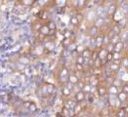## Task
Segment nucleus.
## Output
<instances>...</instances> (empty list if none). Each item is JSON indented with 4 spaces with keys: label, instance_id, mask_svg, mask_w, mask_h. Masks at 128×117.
I'll list each match as a JSON object with an SVG mask.
<instances>
[{
    "label": "nucleus",
    "instance_id": "f257e3e1",
    "mask_svg": "<svg viewBox=\"0 0 128 117\" xmlns=\"http://www.w3.org/2000/svg\"><path fill=\"white\" fill-rule=\"evenodd\" d=\"M85 13V21L87 23L91 24L93 23V21H95L97 17V14H96V11H95V8H92V9H86L84 11Z\"/></svg>",
    "mask_w": 128,
    "mask_h": 117
},
{
    "label": "nucleus",
    "instance_id": "f03ea898",
    "mask_svg": "<svg viewBox=\"0 0 128 117\" xmlns=\"http://www.w3.org/2000/svg\"><path fill=\"white\" fill-rule=\"evenodd\" d=\"M104 5H105L106 10H107V17L112 19L114 15L118 10V4L116 3H104Z\"/></svg>",
    "mask_w": 128,
    "mask_h": 117
},
{
    "label": "nucleus",
    "instance_id": "7ed1b4c3",
    "mask_svg": "<svg viewBox=\"0 0 128 117\" xmlns=\"http://www.w3.org/2000/svg\"><path fill=\"white\" fill-rule=\"evenodd\" d=\"M35 16H36V18H37L38 20L44 21V22L47 21L50 19V13H49L48 9H46V8H41V9H39V10L37 11V13L35 14Z\"/></svg>",
    "mask_w": 128,
    "mask_h": 117
},
{
    "label": "nucleus",
    "instance_id": "20e7f679",
    "mask_svg": "<svg viewBox=\"0 0 128 117\" xmlns=\"http://www.w3.org/2000/svg\"><path fill=\"white\" fill-rule=\"evenodd\" d=\"M100 33H101L100 28H98L93 23L88 25V28H87V31H86V35L88 37H96L97 35H99Z\"/></svg>",
    "mask_w": 128,
    "mask_h": 117
},
{
    "label": "nucleus",
    "instance_id": "39448f33",
    "mask_svg": "<svg viewBox=\"0 0 128 117\" xmlns=\"http://www.w3.org/2000/svg\"><path fill=\"white\" fill-rule=\"evenodd\" d=\"M97 94L99 98H105L108 96V86L105 82H101L97 86Z\"/></svg>",
    "mask_w": 128,
    "mask_h": 117
},
{
    "label": "nucleus",
    "instance_id": "423d86ee",
    "mask_svg": "<svg viewBox=\"0 0 128 117\" xmlns=\"http://www.w3.org/2000/svg\"><path fill=\"white\" fill-rule=\"evenodd\" d=\"M60 95L64 99H68V98L72 97L74 94H72V91L68 87H66V85H62L60 86Z\"/></svg>",
    "mask_w": 128,
    "mask_h": 117
},
{
    "label": "nucleus",
    "instance_id": "0eeeda50",
    "mask_svg": "<svg viewBox=\"0 0 128 117\" xmlns=\"http://www.w3.org/2000/svg\"><path fill=\"white\" fill-rule=\"evenodd\" d=\"M95 11H96V14L98 17H101V18H107V10H106V7L103 4H100V5H97L95 7Z\"/></svg>",
    "mask_w": 128,
    "mask_h": 117
},
{
    "label": "nucleus",
    "instance_id": "6e6552de",
    "mask_svg": "<svg viewBox=\"0 0 128 117\" xmlns=\"http://www.w3.org/2000/svg\"><path fill=\"white\" fill-rule=\"evenodd\" d=\"M76 101L74 99V97H70V98H68V99H64V102H63V107H66L68 109H74V107L76 105Z\"/></svg>",
    "mask_w": 128,
    "mask_h": 117
},
{
    "label": "nucleus",
    "instance_id": "1a4fd4ad",
    "mask_svg": "<svg viewBox=\"0 0 128 117\" xmlns=\"http://www.w3.org/2000/svg\"><path fill=\"white\" fill-rule=\"evenodd\" d=\"M86 96H87V94L84 93L82 90H79V91L75 92V93H74V95H72L74 99L76 101V103H82V102H84L86 100Z\"/></svg>",
    "mask_w": 128,
    "mask_h": 117
},
{
    "label": "nucleus",
    "instance_id": "9d476101",
    "mask_svg": "<svg viewBox=\"0 0 128 117\" xmlns=\"http://www.w3.org/2000/svg\"><path fill=\"white\" fill-rule=\"evenodd\" d=\"M108 51L107 49L105 48V47H102L101 49H99L98 50V57L103 61V64H104V66L108 64L107 61H106V59H107V56H108Z\"/></svg>",
    "mask_w": 128,
    "mask_h": 117
},
{
    "label": "nucleus",
    "instance_id": "9b49d317",
    "mask_svg": "<svg viewBox=\"0 0 128 117\" xmlns=\"http://www.w3.org/2000/svg\"><path fill=\"white\" fill-rule=\"evenodd\" d=\"M79 80H80V77L78 76V74L75 72L74 70H70V73L68 75V81L70 83H72L74 85H75V84L78 83Z\"/></svg>",
    "mask_w": 128,
    "mask_h": 117
},
{
    "label": "nucleus",
    "instance_id": "f8f14e48",
    "mask_svg": "<svg viewBox=\"0 0 128 117\" xmlns=\"http://www.w3.org/2000/svg\"><path fill=\"white\" fill-rule=\"evenodd\" d=\"M93 24L94 25H96L98 28H102V27H104L106 24H107V22H106V18H101V17H97L96 19H95V21H93Z\"/></svg>",
    "mask_w": 128,
    "mask_h": 117
},
{
    "label": "nucleus",
    "instance_id": "ddd939ff",
    "mask_svg": "<svg viewBox=\"0 0 128 117\" xmlns=\"http://www.w3.org/2000/svg\"><path fill=\"white\" fill-rule=\"evenodd\" d=\"M95 40H96L97 50H99L102 47H104V34L103 33H100L99 35H97L96 37H95Z\"/></svg>",
    "mask_w": 128,
    "mask_h": 117
},
{
    "label": "nucleus",
    "instance_id": "4468645a",
    "mask_svg": "<svg viewBox=\"0 0 128 117\" xmlns=\"http://www.w3.org/2000/svg\"><path fill=\"white\" fill-rule=\"evenodd\" d=\"M120 91V88L118 86L114 84H110L108 85V94H112V95H118Z\"/></svg>",
    "mask_w": 128,
    "mask_h": 117
},
{
    "label": "nucleus",
    "instance_id": "2eb2a0df",
    "mask_svg": "<svg viewBox=\"0 0 128 117\" xmlns=\"http://www.w3.org/2000/svg\"><path fill=\"white\" fill-rule=\"evenodd\" d=\"M68 23L70 24V25H72L75 28H77L79 26V24H80V21L77 20V18L75 17L74 15H70V18H68Z\"/></svg>",
    "mask_w": 128,
    "mask_h": 117
},
{
    "label": "nucleus",
    "instance_id": "dca6fc26",
    "mask_svg": "<svg viewBox=\"0 0 128 117\" xmlns=\"http://www.w3.org/2000/svg\"><path fill=\"white\" fill-rule=\"evenodd\" d=\"M118 100L120 101V103H121V107H123V105L126 104V102L128 101V95L126 93L122 92L121 90L119 91V93L118 94Z\"/></svg>",
    "mask_w": 128,
    "mask_h": 117
},
{
    "label": "nucleus",
    "instance_id": "f3484780",
    "mask_svg": "<svg viewBox=\"0 0 128 117\" xmlns=\"http://www.w3.org/2000/svg\"><path fill=\"white\" fill-rule=\"evenodd\" d=\"M70 0H54V5L57 8H66Z\"/></svg>",
    "mask_w": 128,
    "mask_h": 117
},
{
    "label": "nucleus",
    "instance_id": "a211bd4d",
    "mask_svg": "<svg viewBox=\"0 0 128 117\" xmlns=\"http://www.w3.org/2000/svg\"><path fill=\"white\" fill-rule=\"evenodd\" d=\"M125 48H126L125 43H124V41H122V40H120V41H118V43L114 44V51H116V52H122L123 53V51L125 50Z\"/></svg>",
    "mask_w": 128,
    "mask_h": 117
},
{
    "label": "nucleus",
    "instance_id": "6ab92c4d",
    "mask_svg": "<svg viewBox=\"0 0 128 117\" xmlns=\"http://www.w3.org/2000/svg\"><path fill=\"white\" fill-rule=\"evenodd\" d=\"M26 66L28 65H26V64H22L20 62H15V71H17V72H24V70H26Z\"/></svg>",
    "mask_w": 128,
    "mask_h": 117
},
{
    "label": "nucleus",
    "instance_id": "aec40b11",
    "mask_svg": "<svg viewBox=\"0 0 128 117\" xmlns=\"http://www.w3.org/2000/svg\"><path fill=\"white\" fill-rule=\"evenodd\" d=\"M114 115H116V116H118V117H125V116H127L128 114H127V112L125 111L124 107H120L116 109V111H114Z\"/></svg>",
    "mask_w": 128,
    "mask_h": 117
},
{
    "label": "nucleus",
    "instance_id": "412c9836",
    "mask_svg": "<svg viewBox=\"0 0 128 117\" xmlns=\"http://www.w3.org/2000/svg\"><path fill=\"white\" fill-rule=\"evenodd\" d=\"M28 110L30 112V114H35L38 110H39V107H38V106H37V104L35 103V102H33L32 101V104H30V106L28 107Z\"/></svg>",
    "mask_w": 128,
    "mask_h": 117
},
{
    "label": "nucleus",
    "instance_id": "4be33fe9",
    "mask_svg": "<svg viewBox=\"0 0 128 117\" xmlns=\"http://www.w3.org/2000/svg\"><path fill=\"white\" fill-rule=\"evenodd\" d=\"M92 52H93V50H92L90 47H85V49L80 53V55H81V56H83L85 59H91Z\"/></svg>",
    "mask_w": 128,
    "mask_h": 117
},
{
    "label": "nucleus",
    "instance_id": "5701e85b",
    "mask_svg": "<svg viewBox=\"0 0 128 117\" xmlns=\"http://www.w3.org/2000/svg\"><path fill=\"white\" fill-rule=\"evenodd\" d=\"M116 23H118V25L121 29H124V28H126V26L128 24V19L126 17H123L122 19H120L118 21H116Z\"/></svg>",
    "mask_w": 128,
    "mask_h": 117
},
{
    "label": "nucleus",
    "instance_id": "b1692460",
    "mask_svg": "<svg viewBox=\"0 0 128 117\" xmlns=\"http://www.w3.org/2000/svg\"><path fill=\"white\" fill-rule=\"evenodd\" d=\"M47 23V25L49 26L50 30H58V22L54 20H48L47 21H45Z\"/></svg>",
    "mask_w": 128,
    "mask_h": 117
},
{
    "label": "nucleus",
    "instance_id": "393cba45",
    "mask_svg": "<svg viewBox=\"0 0 128 117\" xmlns=\"http://www.w3.org/2000/svg\"><path fill=\"white\" fill-rule=\"evenodd\" d=\"M110 31L112 32V34H120L121 28L118 26L116 22H114V23L110 25Z\"/></svg>",
    "mask_w": 128,
    "mask_h": 117
},
{
    "label": "nucleus",
    "instance_id": "a878e982",
    "mask_svg": "<svg viewBox=\"0 0 128 117\" xmlns=\"http://www.w3.org/2000/svg\"><path fill=\"white\" fill-rule=\"evenodd\" d=\"M41 34L43 35H45V36H49V32H50V28H49V26L47 25V23L46 22H44L42 24V26H41V28L39 29V31Z\"/></svg>",
    "mask_w": 128,
    "mask_h": 117
},
{
    "label": "nucleus",
    "instance_id": "bb28decb",
    "mask_svg": "<svg viewBox=\"0 0 128 117\" xmlns=\"http://www.w3.org/2000/svg\"><path fill=\"white\" fill-rule=\"evenodd\" d=\"M87 59H85L83 56H81L80 54L76 57L74 59V63H77V64H85Z\"/></svg>",
    "mask_w": 128,
    "mask_h": 117
},
{
    "label": "nucleus",
    "instance_id": "cd10ccee",
    "mask_svg": "<svg viewBox=\"0 0 128 117\" xmlns=\"http://www.w3.org/2000/svg\"><path fill=\"white\" fill-rule=\"evenodd\" d=\"M92 87L93 86L91 85V84H89L88 82H86L84 86H83V88H82V91L86 93V94H90L91 93V91H92Z\"/></svg>",
    "mask_w": 128,
    "mask_h": 117
},
{
    "label": "nucleus",
    "instance_id": "c85d7f7f",
    "mask_svg": "<svg viewBox=\"0 0 128 117\" xmlns=\"http://www.w3.org/2000/svg\"><path fill=\"white\" fill-rule=\"evenodd\" d=\"M34 2H35V0H22L21 4L24 7H32Z\"/></svg>",
    "mask_w": 128,
    "mask_h": 117
},
{
    "label": "nucleus",
    "instance_id": "c756f323",
    "mask_svg": "<svg viewBox=\"0 0 128 117\" xmlns=\"http://www.w3.org/2000/svg\"><path fill=\"white\" fill-rule=\"evenodd\" d=\"M120 39L122 40V41H125L126 39L128 38V30L126 28H124V29H121V32H120Z\"/></svg>",
    "mask_w": 128,
    "mask_h": 117
},
{
    "label": "nucleus",
    "instance_id": "7c9ffc66",
    "mask_svg": "<svg viewBox=\"0 0 128 117\" xmlns=\"http://www.w3.org/2000/svg\"><path fill=\"white\" fill-rule=\"evenodd\" d=\"M123 58L122 56V52H116V51H114V60H121ZM112 60V61H114Z\"/></svg>",
    "mask_w": 128,
    "mask_h": 117
},
{
    "label": "nucleus",
    "instance_id": "2f4dec72",
    "mask_svg": "<svg viewBox=\"0 0 128 117\" xmlns=\"http://www.w3.org/2000/svg\"><path fill=\"white\" fill-rule=\"evenodd\" d=\"M121 66H123L125 68H128V57L123 56V58L121 59Z\"/></svg>",
    "mask_w": 128,
    "mask_h": 117
},
{
    "label": "nucleus",
    "instance_id": "473e14b6",
    "mask_svg": "<svg viewBox=\"0 0 128 117\" xmlns=\"http://www.w3.org/2000/svg\"><path fill=\"white\" fill-rule=\"evenodd\" d=\"M105 48L107 49L108 52H114V44H112V42H110L105 46Z\"/></svg>",
    "mask_w": 128,
    "mask_h": 117
},
{
    "label": "nucleus",
    "instance_id": "72a5a7b5",
    "mask_svg": "<svg viewBox=\"0 0 128 117\" xmlns=\"http://www.w3.org/2000/svg\"><path fill=\"white\" fill-rule=\"evenodd\" d=\"M112 60H114V52H108L107 56V59H106L107 63H112Z\"/></svg>",
    "mask_w": 128,
    "mask_h": 117
},
{
    "label": "nucleus",
    "instance_id": "f704fd0d",
    "mask_svg": "<svg viewBox=\"0 0 128 117\" xmlns=\"http://www.w3.org/2000/svg\"><path fill=\"white\" fill-rule=\"evenodd\" d=\"M120 90L122 91V92H124V93H126L128 95V83H123L121 87H120Z\"/></svg>",
    "mask_w": 128,
    "mask_h": 117
},
{
    "label": "nucleus",
    "instance_id": "c9c22d12",
    "mask_svg": "<svg viewBox=\"0 0 128 117\" xmlns=\"http://www.w3.org/2000/svg\"><path fill=\"white\" fill-rule=\"evenodd\" d=\"M97 58H99L98 57V50H93V52H92V56H91V60L92 61H95Z\"/></svg>",
    "mask_w": 128,
    "mask_h": 117
},
{
    "label": "nucleus",
    "instance_id": "e433bc0d",
    "mask_svg": "<svg viewBox=\"0 0 128 117\" xmlns=\"http://www.w3.org/2000/svg\"><path fill=\"white\" fill-rule=\"evenodd\" d=\"M124 1H125V0H116V3L118 4V6L119 7V6H120V5H121V4H122Z\"/></svg>",
    "mask_w": 128,
    "mask_h": 117
},
{
    "label": "nucleus",
    "instance_id": "4c0bfd02",
    "mask_svg": "<svg viewBox=\"0 0 128 117\" xmlns=\"http://www.w3.org/2000/svg\"><path fill=\"white\" fill-rule=\"evenodd\" d=\"M116 0H104V3H116Z\"/></svg>",
    "mask_w": 128,
    "mask_h": 117
},
{
    "label": "nucleus",
    "instance_id": "58836bf2",
    "mask_svg": "<svg viewBox=\"0 0 128 117\" xmlns=\"http://www.w3.org/2000/svg\"><path fill=\"white\" fill-rule=\"evenodd\" d=\"M16 1L19 2V3H22V0H16Z\"/></svg>",
    "mask_w": 128,
    "mask_h": 117
}]
</instances>
